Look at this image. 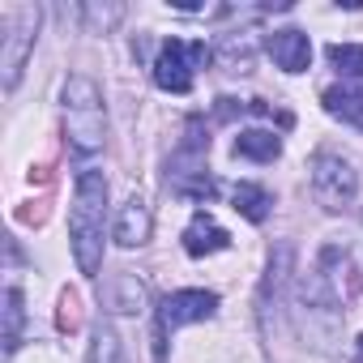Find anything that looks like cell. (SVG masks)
<instances>
[{"mask_svg":"<svg viewBox=\"0 0 363 363\" xmlns=\"http://www.w3.org/2000/svg\"><path fill=\"white\" fill-rule=\"evenodd\" d=\"M235 154L240 158H252V162H274L282 154V137L269 133V128H244L235 137Z\"/></svg>","mask_w":363,"mask_h":363,"instance_id":"obj_10","label":"cell"},{"mask_svg":"<svg viewBox=\"0 0 363 363\" xmlns=\"http://www.w3.org/2000/svg\"><path fill=\"white\" fill-rule=\"evenodd\" d=\"M269 56H274V65H278L282 73H308V65H312V43H308L303 30L286 26V30H274V35H269Z\"/></svg>","mask_w":363,"mask_h":363,"instance_id":"obj_8","label":"cell"},{"mask_svg":"<svg viewBox=\"0 0 363 363\" xmlns=\"http://www.w3.org/2000/svg\"><path fill=\"white\" fill-rule=\"evenodd\" d=\"M252 56H257L252 35H223V43H218V65H223L227 73H248V69H252Z\"/></svg>","mask_w":363,"mask_h":363,"instance_id":"obj_12","label":"cell"},{"mask_svg":"<svg viewBox=\"0 0 363 363\" xmlns=\"http://www.w3.org/2000/svg\"><path fill=\"white\" fill-rule=\"evenodd\" d=\"M22 329H26V299H22V286H9L5 291V354H18Z\"/></svg>","mask_w":363,"mask_h":363,"instance_id":"obj_13","label":"cell"},{"mask_svg":"<svg viewBox=\"0 0 363 363\" xmlns=\"http://www.w3.org/2000/svg\"><path fill=\"white\" fill-rule=\"evenodd\" d=\"M35 39H39V5H0V82H5V90H18Z\"/></svg>","mask_w":363,"mask_h":363,"instance_id":"obj_3","label":"cell"},{"mask_svg":"<svg viewBox=\"0 0 363 363\" xmlns=\"http://www.w3.org/2000/svg\"><path fill=\"white\" fill-rule=\"evenodd\" d=\"M86 363H124V342H120V333H116L111 320H99V325H94Z\"/></svg>","mask_w":363,"mask_h":363,"instance_id":"obj_14","label":"cell"},{"mask_svg":"<svg viewBox=\"0 0 363 363\" xmlns=\"http://www.w3.org/2000/svg\"><path fill=\"white\" fill-rule=\"evenodd\" d=\"M231 201H235V210H240L248 223H265V218H269V193H265L261 184H240V189L231 193Z\"/></svg>","mask_w":363,"mask_h":363,"instance_id":"obj_15","label":"cell"},{"mask_svg":"<svg viewBox=\"0 0 363 363\" xmlns=\"http://www.w3.org/2000/svg\"><path fill=\"white\" fill-rule=\"evenodd\" d=\"M150 231H154L150 206H145V197H137V193H133V197L120 206L111 235H116V244H120V248H141V244L150 240Z\"/></svg>","mask_w":363,"mask_h":363,"instance_id":"obj_7","label":"cell"},{"mask_svg":"<svg viewBox=\"0 0 363 363\" xmlns=\"http://www.w3.org/2000/svg\"><path fill=\"white\" fill-rule=\"evenodd\" d=\"M329 65L346 77H363V43H329Z\"/></svg>","mask_w":363,"mask_h":363,"instance_id":"obj_16","label":"cell"},{"mask_svg":"<svg viewBox=\"0 0 363 363\" xmlns=\"http://www.w3.org/2000/svg\"><path fill=\"white\" fill-rule=\"evenodd\" d=\"M210 60L206 43H184V39H167L158 60H154V86L167 94H189L193 90V69Z\"/></svg>","mask_w":363,"mask_h":363,"instance_id":"obj_4","label":"cell"},{"mask_svg":"<svg viewBox=\"0 0 363 363\" xmlns=\"http://www.w3.org/2000/svg\"><path fill=\"white\" fill-rule=\"evenodd\" d=\"M65 137L73 145V154L90 158L103 150L107 141V107H103V90L90 77H69L65 82Z\"/></svg>","mask_w":363,"mask_h":363,"instance_id":"obj_2","label":"cell"},{"mask_svg":"<svg viewBox=\"0 0 363 363\" xmlns=\"http://www.w3.org/2000/svg\"><path fill=\"white\" fill-rule=\"evenodd\" d=\"M320 103H325V111H329L333 120H346V124L363 128V94H359L354 86H329V90L320 94Z\"/></svg>","mask_w":363,"mask_h":363,"instance_id":"obj_11","label":"cell"},{"mask_svg":"<svg viewBox=\"0 0 363 363\" xmlns=\"http://www.w3.org/2000/svg\"><path fill=\"white\" fill-rule=\"evenodd\" d=\"M218 316V295L214 291H171L158 303V363H162V337L197 325V320H214Z\"/></svg>","mask_w":363,"mask_h":363,"instance_id":"obj_6","label":"cell"},{"mask_svg":"<svg viewBox=\"0 0 363 363\" xmlns=\"http://www.w3.org/2000/svg\"><path fill=\"white\" fill-rule=\"evenodd\" d=\"M103 227H107V175L86 167L77 171L73 206H69V244L73 261L86 278L103 269Z\"/></svg>","mask_w":363,"mask_h":363,"instance_id":"obj_1","label":"cell"},{"mask_svg":"<svg viewBox=\"0 0 363 363\" xmlns=\"http://www.w3.org/2000/svg\"><path fill=\"white\" fill-rule=\"evenodd\" d=\"M312 193L325 210H346L359 193V175L342 154H316L312 158Z\"/></svg>","mask_w":363,"mask_h":363,"instance_id":"obj_5","label":"cell"},{"mask_svg":"<svg viewBox=\"0 0 363 363\" xmlns=\"http://www.w3.org/2000/svg\"><path fill=\"white\" fill-rule=\"evenodd\" d=\"M227 244H231L227 227H218L210 214H193V223L184 227V252H189V257H214V252H223Z\"/></svg>","mask_w":363,"mask_h":363,"instance_id":"obj_9","label":"cell"}]
</instances>
